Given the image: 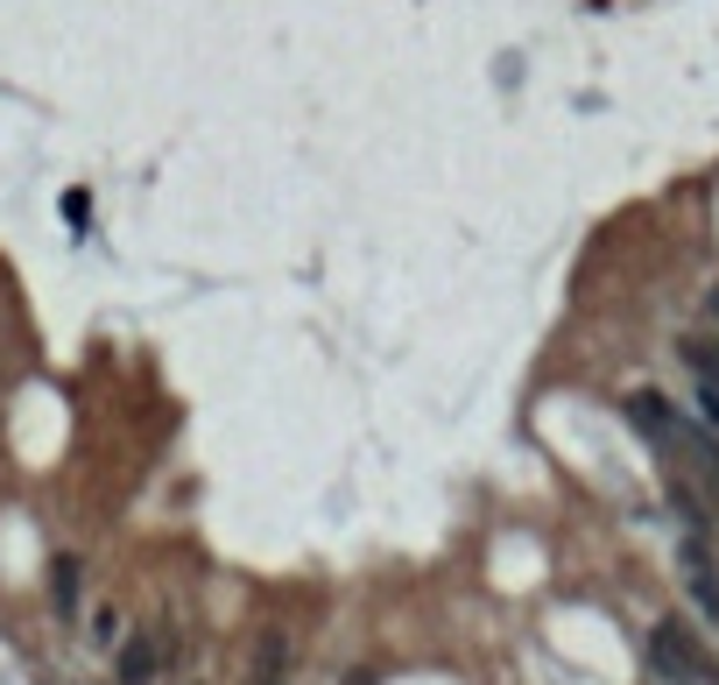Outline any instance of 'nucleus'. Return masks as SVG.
Segmentation results:
<instances>
[{
    "mask_svg": "<svg viewBox=\"0 0 719 685\" xmlns=\"http://www.w3.org/2000/svg\"><path fill=\"white\" fill-rule=\"evenodd\" d=\"M677 360H685L691 382H698V410H706V425H719V339H677Z\"/></svg>",
    "mask_w": 719,
    "mask_h": 685,
    "instance_id": "4",
    "label": "nucleus"
},
{
    "mask_svg": "<svg viewBox=\"0 0 719 685\" xmlns=\"http://www.w3.org/2000/svg\"><path fill=\"white\" fill-rule=\"evenodd\" d=\"M649 664L664 685H712V664H706V643L691 636V622H656L649 630Z\"/></svg>",
    "mask_w": 719,
    "mask_h": 685,
    "instance_id": "2",
    "label": "nucleus"
},
{
    "mask_svg": "<svg viewBox=\"0 0 719 685\" xmlns=\"http://www.w3.org/2000/svg\"><path fill=\"white\" fill-rule=\"evenodd\" d=\"M706 311H712V326H719V283H712V290H706Z\"/></svg>",
    "mask_w": 719,
    "mask_h": 685,
    "instance_id": "9",
    "label": "nucleus"
},
{
    "mask_svg": "<svg viewBox=\"0 0 719 685\" xmlns=\"http://www.w3.org/2000/svg\"><path fill=\"white\" fill-rule=\"evenodd\" d=\"M628 425L643 431V439L664 452V460L685 473V481L706 488V502L719 509V439H712L706 425H691V417L677 410V403H664L656 389H635V396H628Z\"/></svg>",
    "mask_w": 719,
    "mask_h": 685,
    "instance_id": "1",
    "label": "nucleus"
},
{
    "mask_svg": "<svg viewBox=\"0 0 719 685\" xmlns=\"http://www.w3.org/2000/svg\"><path fill=\"white\" fill-rule=\"evenodd\" d=\"M92 643H106V651L121 643V615H113V607H100V615H92Z\"/></svg>",
    "mask_w": 719,
    "mask_h": 685,
    "instance_id": "8",
    "label": "nucleus"
},
{
    "mask_svg": "<svg viewBox=\"0 0 719 685\" xmlns=\"http://www.w3.org/2000/svg\"><path fill=\"white\" fill-rule=\"evenodd\" d=\"M155 664H163V643H155V630L113 643V678H121V685H155Z\"/></svg>",
    "mask_w": 719,
    "mask_h": 685,
    "instance_id": "5",
    "label": "nucleus"
},
{
    "mask_svg": "<svg viewBox=\"0 0 719 685\" xmlns=\"http://www.w3.org/2000/svg\"><path fill=\"white\" fill-rule=\"evenodd\" d=\"M677 573H685V594H691L698 615L719 622V565L706 551V530H685V538H677Z\"/></svg>",
    "mask_w": 719,
    "mask_h": 685,
    "instance_id": "3",
    "label": "nucleus"
},
{
    "mask_svg": "<svg viewBox=\"0 0 719 685\" xmlns=\"http://www.w3.org/2000/svg\"><path fill=\"white\" fill-rule=\"evenodd\" d=\"M50 607H57L64 622L85 607V565H78L71 551H57V559H50Z\"/></svg>",
    "mask_w": 719,
    "mask_h": 685,
    "instance_id": "6",
    "label": "nucleus"
},
{
    "mask_svg": "<svg viewBox=\"0 0 719 685\" xmlns=\"http://www.w3.org/2000/svg\"><path fill=\"white\" fill-rule=\"evenodd\" d=\"M289 678V636L283 630H261L255 643V672H247V685H283Z\"/></svg>",
    "mask_w": 719,
    "mask_h": 685,
    "instance_id": "7",
    "label": "nucleus"
}]
</instances>
